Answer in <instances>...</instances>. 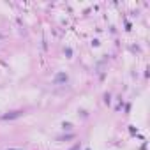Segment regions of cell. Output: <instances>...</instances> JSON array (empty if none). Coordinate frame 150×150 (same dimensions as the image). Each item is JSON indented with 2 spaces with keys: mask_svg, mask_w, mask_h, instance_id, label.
Segmentation results:
<instances>
[{
  "mask_svg": "<svg viewBox=\"0 0 150 150\" xmlns=\"http://www.w3.org/2000/svg\"><path fill=\"white\" fill-rule=\"evenodd\" d=\"M20 115H21V111H13L11 115H4L2 118H4V120H7V118H16V117H20Z\"/></svg>",
  "mask_w": 150,
  "mask_h": 150,
  "instance_id": "obj_1",
  "label": "cell"
}]
</instances>
